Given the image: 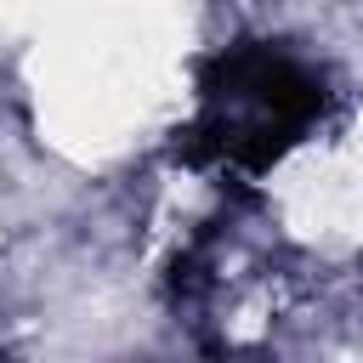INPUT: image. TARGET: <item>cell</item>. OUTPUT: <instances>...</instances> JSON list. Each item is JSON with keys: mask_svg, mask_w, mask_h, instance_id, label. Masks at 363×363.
<instances>
[{"mask_svg": "<svg viewBox=\"0 0 363 363\" xmlns=\"http://www.w3.org/2000/svg\"><path fill=\"white\" fill-rule=\"evenodd\" d=\"M318 108H323V79L312 68H301L272 45H238L210 68L199 91L187 159L261 170L289 142H301V130H312Z\"/></svg>", "mask_w": 363, "mask_h": 363, "instance_id": "1", "label": "cell"}]
</instances>
